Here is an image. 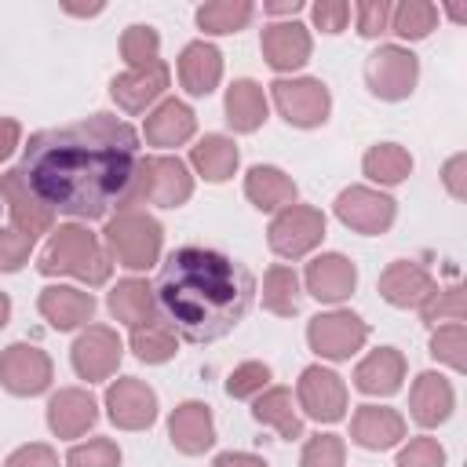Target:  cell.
I'll return each instance as SVG.
<instances>
[{"label":"cell","instance_id":"7402d4cb","mask_svg":"<svg viewBox=\"0 0 467 467\" xmlns=\"http://www.w3.org/2000/svg\"><path fill=\"white\" fill-rule=\"evenodd\" d=\"M434 292V277L427 274V266L398 259L379 274V296L390 306H420L427 296Z\"/></svg>","mask_w":467,"mask_h":467},{"label":"cell","instance_id":"ab89813d","mask_svg":"<svg viewBox=\"0 0 467 467\" xmlns=\"http://www.w3.org/2000/svg\"><path fill=\"white\" fill-rule=\"evenodd\" d=\"M463 310H467V303H463V288L460 285H452V288H434L423 303H420V314H423V321L427 325H438V321H463Z\"/></svg>","mask_w":467,"mask_h":467},{"label":"cell","instance_id":"6da1fadb","mask_svg":"<svg viewBox=\"0 0 467 467\" xmlns=\"http://www.w3.org/2000/svg\"><path fill=\"white\" fill-rule=\"evenodd\" d=\"M139 161L135 128L109 113H95L29 135L18 171L51 212L106 219L109 212L128 208Z\"/></svg>","mask_w":467,"mask_h":467},{"label":"cell","instance_id":"9c48e42d","mask_svg":"<svg viewBox=\"0 0 467 467\" xmlns=\"http://www.w3.org/2000/svg\"><path fill=\"white\" fill-rule=\"evenodd\" d=\"M325 237V215L310 204H288L277 212V219L266 230V241L277 255L285 259H299L310 248H317Z\"/></svg>","mask_w":467,"mask_h":467},{"label":"cell","instance_id":"d4e9b609","mask_svg":"<svg viewBox=\"0 0 467 467\" xmlns=\"http://www.w3.org/2000/svg\"><path fill=\"white\" fill-rule=\"evenodd\" d=\"M223 77V55L208 40H193L179 55V80L190 95H212Z\"/></svg>","mask_w":467,"mask_h":467},{"label":"cell","instance_id":"3957f363","mask_svg":"<svg viewBox=\"0 0 467 467\" xmlns=\"http://www.w3.org/2000/svg\"><path fill=\"white\" fill-rule=\"evenodd\" d=\"M36 266H40V274H47V277L69 274V277H80V281H88V285H106V281H109V270H113V263H109V255L102 252L99 237H95L88 226H77V223H66V226H58V230L47 237V244H44Z\"/></svg>","mask_w":467,"mask_h":467},{"label":"cell","instance_id":"83f0119b","mask_svg":"<svg viewBox=\"0 0 467 467\" xmlns=\"http://www.w3.org/2000/svg\"><path fill=\"white\" fill-rule=\"evenodd\" d=\"M244 193L259 212H277V208L296 204V182L281 168H270V164H255L244 175Z\"/></svg>","mask_w":467,"mask_h":467},{"label":"cell","instance_id":"60d3db41","mask_svg":"<svg viewBox=\"0 0 467 467\" xmlns=\"http://www.w3.org/2000/svg\"><path fill=\"white\" fill-rule=\"evenodd\" d=\"M270 383V368L263 361H244L226 376V394L230 398H255Z\"/></svg>","mask_w":467,"mask_h":467},{"label":"cell","instance_id":"f5cc1de1","mask_svg":"<svg viewBox=\"0 0 467 467\" xmlns=\"http://www.w3.org/2000/svg\"><path fill=\"white\" fill-rule=\"evenodd\" d=\"M303 11V0H277V4H266V15H296Z\"/></svg>","mask_w":467,"mask_h":467},{"label":"cell","instance_id":"8992f818","mask_svg":"<svg viewBox=\"0 0 467 467\" xmlns=\"http://www.w3.org/2000/svg\"><path fill=\"white\" fill-rule=\"evenodd\" d=\"M416 77H420V62L409 47L401 44H383L368 55L365 62V84L376 99L383 102H401L412 95L416 88Z\"/></svg>","mask_w":467,"mask_h":467},{"label":"cell","instance_id":"681fc988","mask_svg":"<svg viewBox=\"0 0 467 467\" xmlns=\"http://www.w3.org/2000/svg\"><path fill=\"white\" fill-rule=\"evenodd\" d=\"M441 182H445V190H449L456 201L467 197V157H463V153H456V157L445 161V168H441Z\"/></svg>","mask_w":467,"mask_h":467},{"label":"cell","instance_id":"bcb514c9","mask_svg":"<svg viewBox=\"0 0 467 467\" xmlns=\"http://www.w3.org/2000/svg\"><path fill=\"white\" fill-rule=\"evenodd\" d=\"M390 4L387 0H361L358 7H354V15H358V33L361 36H379V33H387L390 29Z\"/></svg>","mask_w":467,"mask_h":467},{"label":"cell","instance_id":"816d5d0a","mask_svg":"<svg viewBox=\"0 0 467 467\" xmlns=\"http://www.w3.org/2000/svg\"><path fill=\"white\" fill-rule=\"evenodd\" d=\"M212 467H266V460H259L252 452H219Z\"/></svg>","mask_w":467,"mask_h":467},{"label":"cell","instance_id":"ba28073f","mask_svg":"<svg viewBox=\"0 0 467 467\" xmlns=\"http://www.w3.org/2000/svg\"><path fill=\"white\" fill-rule=\"evenodd\" d=\"M270 95H274V106L277 113L296 124V128H317L328 120V109H332V95L321 80L314 77H299V80H274L270 84Z\"/></svg>","mask_w":467,"mask_h":467},{"label":"cell","instance_id":"484cf974","mask_svg":"<svg viewBox=\"0 0 467 467\" xmlns=\"http://www.w3.org/2000/svg\"><path fill=\"white\" fill-rule=\"evenodd\" d=\"M401 379H405V358H401V350H394V347L372 350V354L354 368V387H358L361 394H379V398H387V394H394V390L401 387Z\"/></svg>","mask_w":467,"mask_h":467},{"label":"cell","instance_id":"30bf717a","mask_svg":"<svg viewBox=\"0 0 467 467\" xmlns=\"http://www.w3.org/2000/svg\"><path fill=\"white\" fill-rule=\"evenodd\" d=\"M0 383L18 398L40 394L51 387V358L33 343H11L0 354Z\"/></svg>","mask_w":467,"mask_h":467},{"label":"cell","instance_id":"277c9868","mask_svg":"<svg viewBox=\"0 0 467 467\" xmlns=\"http://www.w3.org/2000/svg\"><path fill=\"white\" fill-rule=\"evenodd\" d=\"M106 244L117 255L120 266L128 270H150L161 259V241L164 230L153 215H146L142 208H120L109 223H106Z\"/></svg>","mask_w":467,"mask_h":467},{"label":"cell","instance_id":"4dcf8cb0","mask_svg":"<svg viewBox=\"0 0 467 467\" xmlns=\"http://www.w3.org/2000/svg\"><path fill=\"white\" fill-rule=\"evenodd\" d=\"M109 310H113L117 321L139 328V325L153 321V314H157L153 288H150L146 281H139V277H124V281H117L113 292H109Z\"/></svg>","mask_w":467,"mask_h":467},{"label":"cell","instance_id":"f907efd6","mask_svg":"<svg viewBox=\"0 0 467 467\" xmlns=\"http://www.w3.org/2000/svg\"><path fill=\"white\" fill-rule=\"evenodd\" d=\"M18 135H22L18 120L15 117H0V161L11 157V150L18 146Z\"/></svg>","mask_w":467,"mask_h":467},{"label":"cell","instance_id":"e575fe53","mask_svg":"<svg viewBox=\"0 0 467 467\" xmlns=\"http://www.w3.org/2000/svg\"><path fill=\"white\" fill-rule=\"evenodd\" d=\"M255 7L248 0H212L197 7V26L204 33H237L252 22Z\"/></svg>","mask_w":467,"mask_h":467},{"label":"cell","instance_id":"c3c4849f","mask_svg":"<svg viewBox=\"0 0 467 467\" xmlns=\"http://www.w3.org/2000/svg\"><path fill=\"white\" fill-rule=\"evenodd\" d=\"M4 467H58V456H55L51 445H44V441H29V445L15 449V452L7 456Z\"/></svg>","mask_w":467,"mask_h":467},{"label":"cell","instance_id":"836d02e7","mask_svg":"<svg viewBox=\"0 0 467 467\" xmlns=\"http://www.w3.org/2000/svg\"><path fill=\"white\" fill-rule=\"evenodd\" d=\"M299 277L292 266H270L263 277V306L277 317H292L299 310Z\"/></svg>","mask_w":467,"mask_h":467},{"label":"cell","instance_id":"11a10c76","mask_svg":"<svg viewBox=\"0 0 467 467\" xmlns=\"http://www.w3.org/2000/svg\"><path fill=\"white\" fill-rule=\"evenodd\" d=\"M7 317H11V299H7L4 292H0V328L7 325Z\"/></svg>","mask_w":467,"mask_h":467},{"label":"cell","instance_id":"b9f144b4","mask_svg":"<svg viewBox=\"0 0 467 467\" xmlns=\"http://www.w3.org/2000/svg\"><path fill=\"white\" fill-rule=\"evenodd\" d=\"M66 463L69 467H120V449L109 438H91L88 445H73Z\"/></svg>","mask_w":467,"mask_h":467},{"label":"cell","instance_id":"52a82bcc","mask_svg":"<svg viewBox=\"0 0 467 467\" xmlns=\"http://www.w3.org/2000/svg\"><path fill=\"white\" fill-rule=\"evenodd\" d=\"M368 339V325L350 314V310H328L310 317L306 325V343L314 354L328 358V361H347L350 354H358Z\"/></svg>","mask_w":467,"mask_h":467},{"label":"cell","instance_id":"4fadbf2b","mask_svg":"<svg viewBox=\"0 0 467 467\" xmlns=\"http://www.w3.org/2000/svg\"><path fill=\"white\" fill-rule=\"evenodd\" d=\"M120 365V339L113 328L106 325H88L77 343H73V368L80 379L88 383H99V379H109Z\"/></svg>","mask_w":467,"mask_h":467},{"label":"cell","instance_id":"5bb4252c","mask_svg":"<svg viewBox=\"0 0 467 467\" xmlns=\"http://www.w3.org/2000/svg\"><path fill=\"white\" fill-rule=\"evenodd\" d=\"M106 412L120 431H142L157 420V394L135 376H124L109 383L106 390Z\"/></svg>","mask_w":467,"mask_h":467},{"label":"cell","instance_id":"d6a6232c","mask_svg":"<svg viewBox=\"0 0 467 467\" xmlns=\"http://www.w3.org/2000/svg\"><path fill=\"white\" fill-rule=\"evenodd\" d=\"M361 168H365V175H368L372 182L394 186V182H401V179L412 171V157H409V150H401L398 142H379V146H372V150L365 153Z\"/></svg>","mask_w":467,"mask_h":467},{"label":"cell","instance_id":"d590c367","mask_svg":"<svg viewBox=\"0 0 467 467\" xmlns=\"http://www.w3.org/2000/svg\"><path fill=\"white\" fill-rule=\"evenodd\" d=\"M131 350L139 361L146 365H161L168 358H175V332L164 325V321H146L139 328H131Z\"/></svg>","mask_w":467,"mask_h":467},{"label":"cell","instance_id":"9a60e30c","mask_svg":"<svg viewBox=\"0 0 467 467\" xmlns=\"http://www.w3.org/2000/svg\"><path fill=\"white\" fill-rule=\"evenodd\" d=\"M0 197H4L7 212H11L15 230H22V234H29V237L47 234V230H51L55 212H51V208H47V204L29 190V182H26V175H22L18 168H11V171H4V175H0Z\"/></svg>","mask_w":467,"mask_h":467},{"label":"cell","instance_id":"8fae6325","mask_svg":"<svg viewBox=\"0 0 467 467\" xmlns=\"http://www.w3.org/2000/svg\"><path fill=\"white\" fill-rule=\"evenodd\" d=\"M296 398H299V409L306 416L321 420V423H336L347 412V387H343V379L332 368H321V365L303 368Z\"/></svg>","mask_w":467,"mask_h":467},{"label":"cell","instance_id":"7a4b0ae2","mask_svg":"<svg viewBox=\"0 0 467 467\" xmlns=\"http://www.w3.org/2000/svg\"><path fill=\"white\" fill-rule=\"evenodd\" d=\"M255 299V277L237 259L186 244L175 248L153 285V303L164 325L186 343H215L248 314Z\"/></svg>","mask_w":467,"mask_h":467},{"label":"cell","instance_id":"2e32d148","mask_svg":"<svg viewBox=\"0 0 467 467\" xmlns=\"http://www.w3.org/2000/svg\"><path fill=\"white\" fill-rule=\"evenodd\" d=\"M168 88V66L157 58L146 69H128L120 77H113L109 95L124 113H146V106H153Z\"/></svg>","mask_w":467,"mask_h":467},{"label":"cell","instance_id":"44dd1931","mask_svg":"<svg viewBox=\"0 0 467 467\" xmlns=\"http://www.w3.org/2000/svg\"><path fill=\"white\" fill-rule=\"evenodd\" d=\"M95 420H99V405L80 387H66L47 401V427L58 438H80L88 427H95Z\"/></svg>","mask_w":467,"mask_h":467},{"label":"cell","instance_id":"d6986e66","mask_svg":"<svg viewBox=\"0 0 467 467\" xmlns=\"http://www.w3.org/2000/svg\"><path fill=\"white\" fill-rule=\"evenodd\" d=\"M36 310L51 328L69 332V328H80L84 321H91L95 299H91V292H80L69 285H47L36 299Z\"/></svg>","mask_w":467,"mask_h":467},{"label":"cell","instance_id":"e0dca14e","mask_svg":"<svg viewBox=\"0 0 467 467\" xmlns=\"http://www.w3.org/2000/svg\"><path fill=\"white\" fill-rule=\"evenodd\" d=\"M354 285H358V266L339 252H325L306 263V292L321 303H343L354 292Z\"/></svg>","mask_w":467,"mask_h":467},{"label":"cell","instance_id":"7c38bea8","mask_svg":"<svg viewBox=\"0 0 467 467\" xmlns=\"http://www.w3.org/2000/svg\"><path fill=\"white\" fill-rule=\"evenodd\" d=\"M336 219L358 234H383L394 223V201L368 186H347L336 197Z\"/></svg>","mask_w":467,"mask_h":467},{"label":"cell","instance_id":"8d00e7d4","mask_svg":"<svg viewBox=\"0 0 467 467\" xmlns=\"http://www.w3.org/2000/svg\"><path fill=\"white\" fill-rule=\"evenodd\" d=\"M438 26V7L427 0H405L390 11V29L405 40H423Z\"/></svg>","mask_w":467,"mask_h":467},{"label":"cell","instance_id":"f1b7e54d","mask_svg":"<svg viewBox=\"0 0 467 467\" xmlns=\"http://www.w3.org/2000/svg\"><path fill=\"white\" fill-rule=\"evenodd\" d=\"M252 416H255L259 423L274 427L285 441L303 438V420H299V412H296V401H292V390H288V387H270V390H263V394L255 398V405H252Z\"/></svg>","mask_w":467,"mask_h":467},{"label":"cell","instance_id":"603a6c76","mask_svg":"<svg viewBox=\"0 0 467 467\" xmlns=\"http://www.w3.org/2000/svg\"><path fill=\"white\" fill-rule=\"evenodd\" d=\"M452 401H456V394H452L449 379L438 376V372H420L416 383H412V390H409V409H412V420L420 427L445 423L449 412H452Z\"/></svg>","mask_w":467,"mask_h":467},{"label":"cell","instance_id":"f546056e","mask_svg":"<svg viewBox=\"0 0 467 467\" xmlns=\"http://www.w3.org/2000/svg\"><path fill=\"white\" fill-rule=\"evenodd\" d=\"M226 124L234 131H255L263 120H266V95L255 80H234L226 88Z\"/></svg>","mask_w":467,"mask_h":467},{"label":"cell","instance_id":"ffe728a7","mask_svg":"<svg viewBox=\"0 0 467 467\" xmlns=\"http://www.w3.org/2000/svg\"><path fill=\"white\" fill-rule=\"evenodd\" d=\"M168 438L179 452L197 456L215 445V420L204 401H182L168 420Z\"/></svg>","mask_w":467,"mask_h":467},{"label":"cell","instance_id":"cb8c5ba5","mask_svg":"<svg viewBox=\"0 0 467 467\" xmlns=\"http://www.w3.org/2000/svg\"><path fill=\"white\" fill-rule=\"evenodd\" d=\"M350 438L361 445V449H390L405 438V420L394 412V409H379V405H361L350 420Z\"/></svg>","mask_w":467,"mask_h":467},{"label":"cell","instance_id":"ac0fdd59","mask_svg":"<svg viewBox=\"0 0 467 467\" xmlns=\"http://www.w3.org/2000/svg\"><path fill=\"white\" fill-rule=\"evenodd\" d=\"M263 58L270 62V69L277 73H288V69H299L306 58H310V33L303 22H270L263 29Z\"/></svg>","mask_w":467,"mask_h":467},{"label":"cell","instance_id":"1f68e13d","mask_svg":"<svg viewBox=\"0 0 467 467\" xmlns=\"http://www.w3.org/2000/svg\"><path fill=\"white\" fill-rule=\"evenodd\" d=\"M190 161H193V168H197L208 182H226V179L237 171L241 153H237V146H234L226 135H204V139L190 150Z\"/></svg>","mask_w":467,"mask_h":467},{"label":"cell","instance_id":"7dc6e473","mask_svg":"<svg viewBox=\"0 0 467 467\" xmlns=\"http://www.w3.org/2000/svg\"><path fill=\"white\" fill-rule=\"evenodd\" d=\"M310 18L321 33H343L350 22V4L347 0H317L310 7Z\"/></svg>","mask_w":467,"mask_h":467},{"label":"cell","instance_id":"f6af8a7d","mask_svg":"<svg viewBox=\"0 0 467 467\" xmlns=\"http://www.w3.org/2000/svg\"><path fill=\"white\" fill-rule=\"evenodd\" d=\"M33 241H36V237H29V234H22V230H0V270H4V274L18 270V266L29 259Z\"/></svg>","mask_w":467,"mask_h":467},{"label":"cell","instance_id":"7bdbcfd3","mask_svg":"<svg viewBox=\"0 0 467 467\" xmlns=\"http://www.w3.org/2000/svg\"><path fill=\"white\" fill-rule=\"evenodd\" d=\"M343 438L339 434H314L303 445L299 467H343Z\"/></svg>","mask_w":467,"mask_h":467},{"label":"cell","instance_id":"4316f807","mask_svg":"<svg viewBox=\"0 0 467 467\" xmlns=\"http://www.w3.org/2000/svg\"><path fill=\"white\" fill-rule=\"evenodd\" d=\"M197 128V117L186 102L164 99L150 117H146V142L150 146H182Z\"/></svg>","mask_w":467,"mask_h":467},{"label":"cell","instance_id":"ee69618b","mask_svg":"<svg viewBox=\"0 0 467 467\" xmlns=\"http://www.w3.org/2000/svg\"><path fill=\"white\" fill-rule=\"evenodd\" d=\"M398 467H445V449L438 438H412L398 452Z\"/></svg>","mask_w":467,"mask_h":467},{"label":"cell","instance_id":"74e56055","mask_svg":"<svg viewBox=\"0 0 467 467\" xmlns=\"http://www.w3.org/2000/svg\"><path fill=\"white\" fill-rule=\"evenodd\" d=\"M157 51H161V36L153 26H128L124 36H120V55L131 69H146L157 62Z\"/></svg>","mask_w":467,"mask_h":467},{"label":"cell","instance_id":"5b68a950","mask_svg":"<svg viewBox=\"0 0 467 467\" xmlns=\"http://www.w3.org/2000/svg\"><path fill=\"white\" fill-rule=\"evenodd\" d=\"M190 193H193V175L179 157H146V161H139V175H135L128 208H139V204L179 208L190 201Z\"/></svg>","mask_w":467,"mask_h":467},{"label":"cell","instance_id":"f35d334b","mask_svg":"<svg viewBox=\"0 0 467 467\" xmlns=\"http://www.w3.org/2000/svg\"><path fill=\"white\" fill-rule=\"evenodd\" d=\"M431 354H434L438 361H445L449 368L463 372V368H467V328H463V321H452V325L434 328V336H431Z\"/></svg>","mask_w":467,"mask_h":467},{"label":"cell","instance_id":"db71d44e","mask_svg":"<svg viewBox=\"0 0 467 467\" xmlns=\"http://www.w3.org/2000/svg\"><path fill=\"white\" fill-rule=\"evenodd\" d=\"M66 11H69V15H99L102 4H88V7H80V4H66Z\"/></svg>","mask_w":467,"mask_h":467}]
</instances>
